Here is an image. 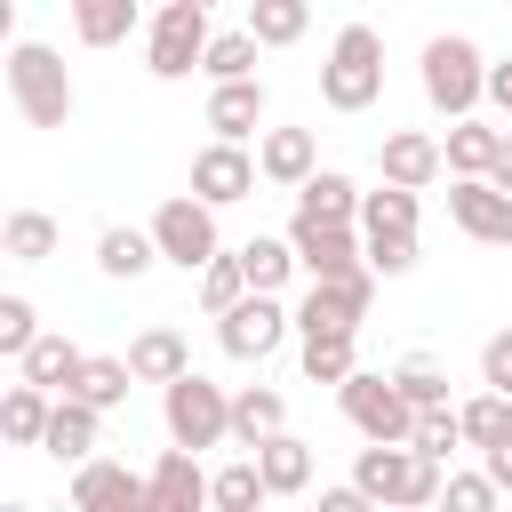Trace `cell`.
Here are the masks:
<instances>
[{
    "label": "cell",
    "mask_w": 512,
    "mask_h": 512,
    "mask_svg": "<svg viewBox=\"0 0 512 512\" xmlns=\"http://www.w3.org/2000/svg\"><path fill=\"white\" fill-rule=\"evenodd\" d=\"M352 480L376 496V504H400V512H424V504H440V456H424L416 440H368L360 448V464H352Z\"/></svg>",
    "instance_id": "cell-1"
},
{
    "label": "cell",
    "mask_w": 512,
    "mask_h": 512,
    "mask_svg": "<svg viewBox=\"0 0 512 512\" xmlns=\"http://www.w3.org/2000/svg\"><path fill=\"white\" fill-rule=\"evenodd\" d=\"M384 96V32L376 24H344L328 40V64H320V104L328 112H368Z\"/></svg>",
    "instance_id": "cell-2"
},
{
    "label": "cell",
    "mask_w": 512,
    "mask_h": 512,
    "mask_svg": "<svg viewBox=\"0 0 512 512\" xmlns=\"http://www.w3.org/2000/svg\"><path fill=\"white\" fill-rule=\"evenodd\" d=\"M8 104L24 128H64L72 120V72L48 40H16L8 48Z\"/></svg>",
    "instance_id": "cell-3"
},
{
    "label": "cell",
    "mask_w": 512,
    "mask_h": 512,
    "mask_svg": "<svg viewBox=\"0 0 512 512\" xmlns=\"http://www.w3.org/2000/svg\"><path fill=\"white\" fill-rule=\"evenodd\" d=\"M416 80H424V104H432V112L464 120V112L488 96V56H480V40H464V32H432Z\"/></svg>",
    "instance_id": "cell-4"
},
{
    "label": "cell",
    "mask_w": 512,
    "mask_h": 512,
    "mask_svg": "<svg viewBox=\"0 0 512 512\" xmlns=\"http://www.w3.org/2000/svg\"><path fill=\"white\" fill-rule=\"evenodd\" d=\"M160 424H168L176 448H224L232 440V392L208 384L200 368H184V376L160 384Z\"/></svg>",
    "instance_id": "cell-5"
},
{
    "label": "cell",
    "mask_w": 512,
    "mask_h": 512,
    "mask_svg": "<svg viewBox=\"0 0 512 512\" xmlns=\"http://www.w3.org/2000/svg\"><path fill=\"white\" fill-rule=\"evenodd\" d=\"M208 8L200 0H160L152 8V32H144V72L152 80H192L200 56H208Z\"/></svg>",
    "instance_id": "cell-6"
},
{
    "label": "cell",
    "mask_w": 512,
    "mask_h": 512,
    "mask_svg": "<svg viewBox=\"0 0 512 512\" xmlns=\"http://www.w3.org/2000/svg\"><path fill=\"white\" fill-rule=\"evenodd\" d=\"M152 240H160V264L200 272L208 256H224V240H216V200H200V192L160 200V208H152Z\"/></svg>",
    "instance_id": "cell-7"
},
{
    "label": "cell",
    "mask_w": 512,
    "mask_h": 512,
    "mask_svg": "<svg viewBox=\"0 0 512 512\" xmlns=\"http://www.w3.org/2000/svg\"><path fill=\"white\" fill-rule=\"evenodd\" d=\"M336 408H344V424H352L360 440H408V432H416L408 392H400L392 376H376V368H352V376L336 384Z\"/></svg>",
    "instance_id": "cell-8"
},
{
    "label": "cell",
    "mask_w": 512,
    "mask_h": 512,
    "mask_svg": "<svg viewBox=\"0 0 512 512\" xmlns=\"http://www.w3.org/2000/svg\"><path fill=\"white\" fill-rule=\"evenodd\" d=\"M288 328H296V312L280 304V288H248L232 312H216V344L232 360H272L288 344Z\"/></svg>",
    "instance_id": "cell-9"
},
{
    "label": "cell",
    "mask_w": 512,
    "mask_h": 512,
    "mask_svg": "<svg viewBox=\"0 0 512 512\" xmlns=\"http://www.w3.org/2000/svg\"><path fill=\"white\" fill-rule=\"evenodd\" d=\"M368 296H376V264H352V272H328V280H312V288H304V304H296V336H320V328H344V336H360V320H368Z\"/></svg>",
    "instance_id": "cell-10"
},
{
    "label": "cell",
    "mask_w": 512,
    "mask_h": 512,
    "mask_svg": "<svg viewBox=\"0 0 512 512\" xmlns=\"http://www.w3.org/2000/svg\"><path fill=\"white\" fill-rule=\"evenodd\" d=\"M448 224L480 248H512V192L496 176H456L448 184Z\"/></svg>",
    "instance_id": "cell-11"
},
{
    "label": "cell",
    "mask_w": 512,
    "mask_h": 512,
    "mask_svg": "<svg viewBox=\"0 0 512 512\" xmlns=\"http://www.w3.org/2000/svg\"><path fill=\"white\" fill-rule=\"evenodd\" d=\"M288 240H296V256H304V272H312V280L368 264V232H360L352 216H296V224H288Z\"/></svg>",
    "instance_id": "cell-12"
},
{
    "label": "cell",
    "mask_w": 512,
    "mask_h": 512,
    "mask_svg": "<svg viewBox=\"0 0 512 512\" xmlns=\"http://www.w3.org/2000/svg\"><path fill=\"white\" fill-rule=\"evenodd\" d=\"M72 512H152V480L112 456H88L72 464Z\"/></svg>",
    "instance_id": "cell-13"
},
{
    "label": "cell",
    "mask_w": 512,
    "mask_h": 512,
    "mask_svg": "<svg viewBox=\"0 0 512 512\" xmlns=\"http://www.w3.org/2000/svg\"><path fill=\"white\" fill-rule=\"evenodd\" d=\"M256 176H264V168H256V152H240L232 136H216V144H200V152H192V192H200V200H216V208L248 200V192H256Z\"/></svg>",
    "instance_id": "cell-14"
},
{
    "label": "cell",
    "mask_w": 512,
    "mask_h": 512,
    "mask_svg": "<svg viewBox=\"0 0 512 512\" xmlns=\"http://www.w3.org/2000/svg\"><path fill=\"white\" fill-rule=\"evenodd\" d=\"M376 168H384V184L432 192V184H440V168H448V152H440V136H424V128H392V136H384V152H376Z\"/></svg>",
    "instance_id": "cell-15"
},
{
    "label": "cell",
    "mask_w": 512,
    "mask_h": 512,
    "mask_svg": "<svg viewBox=\"0 0 512 512\" xmlns=\"http://www.w3.org/2000/svg\"><path fill=\"white\" fill-rule=\"evenodd\" d=\"M96 432H104V408H96V400H80V392H56L40 448H48L56 464H88V456H96Z\"/></svg>",
    "instance_id": "cell-16"
},
{
    "label": "cell",
    "mask_w": 512,
    "mask_h": 512,
    "mask_svg": "<svg viewBox=\"0 0 512 512\" xmlns=\"http://www.w3.org/2000/svg\"><path fill=\"white\" fill-rule=\"evenodd\" d=\"M152 480V512H200L208 504V472H200V448H160V464L144 472Z\"/></svg>",
    "instance_id": "cell-17"
},
{
    "label": "cell",
    "mask_w": 512,
    "mask_h": 512,
    "mask_svg": "<svg viewBox=\"0 0 512 512\" xmlns=\"http://www.w3.org/2000/svg\"><path fill=\"white\" fill-rule=\"evenodd\" d=\"M256 168H264V184H304L312 168H320V144H312V128H264L256 136Z\"/></svg>",
    "instance_id": "cell-18"
},
{
    "label": "cell",
    "mask_w": 512,
    "mask_h": 512,
    "mask_svg": "<svg viewBox=\"0 0 512 512\" xmlns=\"http://www.w3.org/2000/svg\"><path fill=\"white\" fill-rule=\"evenodd\" d=\"M264 104H272V96H264V80H256V72H248V80H216V88H208V128L240 144V136H256Z\"/></svg>",
    "instance_id": "cell-19"
},
{
    "label": "cell",
    "mask_w": 512,
    "mask_h": 512,
    "mask_svg": "<svg viewBox=\"0 0 512 512\" xmlns=\"http://www.w3.org/2000/svg\"><path fill=\"white\" fill-rule=\"evenodd\" d=\"M80 368H88V352H80L64 328H40V336H32V352L16 360V376L48 384V392H72V384H80Z\"/></svg>",
    "instance_id": "cell-20"
},
{
    "label": "cell",
    "mask_w": 512,
    "mask_h": 512,
    "mask_svg": "<svg viewBox=\"0 0 512 512\" xmlns=\"http://www.w3.org/2000/svg\"><path fill=\"white\" fill-rule=\"evenodd\" d=\"M48 408H56V392H48V384H32V376H16V384L0 392V440H8V448H40Z\"/></svg>",
    "instance_id": "cell-21"
},
{
    "label": "cell",
    "mask_w": 512,
    "mask_h": 512,
    "mask_svg": "<svg viewBox=\"0 0 512 512\" xmlns=\"http://www.w3.org/2000/svg\"><path fill=\"white\" fill-rule=\"evenodd\" d=\"M160 264V240L152 232H136V224H104L96 232V272L104 280H144Z\"/></svg>",
    "instance_id": "cell-22"
},
{
    "label": "cell",
    "mask_w": 512,
    "mask_h": 512,
    "mask_svg": "<svg viewBox=\"0 0 512 512\" xmlns=\"http://www.w3.org/2000/svg\"><path fill=\"white\" fill-rule=\"evenodd\" d=\"M280 424H288V400H280L272 384H240V392H232V440H240V448H264Z\"/></svg>",
    "instance_id": "cell-23"
},
{
    "label": "cell",
    "mask_w": 512,
    "mask_h": 512,
    "mask_svg": "<svg viewBox=\"0 0 512 512\" xmlns=\"http://www.w3.org/2000/svg\"><path fill=\"white\" fill-rule=\"evenodd\" d=\"M496 144H504V128H488V120H472V112L448 120V144H440V152H448V176H488V168H496Z\"/></svg>",
    "instance_id": "cell-24"
},
{
    "label": "cell",
    "mask_w": 512,
    "mask_h": 512,
    "mask_svg": "<svg viewBox=\"0 0 512 512\" xmlns=\"http://www.w3.org/2000/svg\"><path fill=\"white\" fill-rule=\"evenodd\" d=\"M128 368H136V384H168V376L192 368V344H184L176 328H144V336L128 344Z\"/></svg>",
    "instance_id": "cell-25"
},
{
    "label": "cell",
    "mask_w": 512,
    "mask_h": 512,
    "mask_svg": "<svg viewBox=\"0 0 512 512\" xmlns=\"http://www.w3.org/2000/svg\"><path fill=\"white\" fill-rule=\"evenodd\" d=\"M256 464H264L272 496H304V488H312V448H304V440H296L288 424H280V432H272V440L256 448Z\"/></svg>",
    "instance_id": "cell-26"
},
{
    "label": "cell",
    "mask_w": 512,
    "mask_h": 512,
    "mask_svg": "<svg viewBox=\"0 0 512 512\" xmlns=\"http://www.w3.org/2000/svg\"><path fill=\"white\" fill-rule=\"evenodd\" d=\"M64 8H72L80 48H120L136 32V0H64Z\"/></svg>",
    "instance_id": "cell-27"
},
{
    "label": "cell",
    "mask_w": 512,
    "mask_h": 512,
    "mask_svg": "<svg viewBox=\"0 0 512 512\" xmlns=\"http://www.w3.org/2000/svg\"><path fill=\"white\" fill-rule=\"evenodd\" d=\"M296 216H352V224H360V184H352L344 168H312V176L296 184Z\"/></svg>",
    "instance_id": "cell-28"
},
{
    "label": "cell",
    "mask_w": 512,
    "mask_h": 512,
    "mask_svg": "<svg viewBox=\"0 0 512 512\" xmlns=\"http://www.w3.org/2000/svg\"><path fill=\"white\" fill-rule=\"evenodd\" d=\"M208 504H216V512H256V504H272V480H264L256 448H248L240 464H224V472L208 480Z\"/></svg>",
    "instance_id": "cell-29"
},
{
    "label": "cell",
    "mask_w": 512,
    "mask_h": 512,
    "mask_svg": "<svg viewBox=\"0 0 512 512\" xmlns=\"http://www.w3.org/2000/svg\"><path fill=\"white\" fill-rule=\"evenodd\" d=\"M240 264H248V288H288V272H304V256H296V240L280 232H256V240H240Z\"/></svg>",
    "instance_id": "cell-30"
},
{
    "label": "cell",
    "mask_w": 512,
    "mask_h": 512,
    "mask_svg": "<svg viewBox=\"0 0 512 512\" xmlns=\"http://www.w3.org/2000/svg\"><path fill=\"white\" fill-rule=\"evenodd\" d=\"M56 240H64V232H56V216H40V208H16V216L0 224V248H8L16 264H48Z\"/></svg>",
    "instance_id": "cell-31"
},
{
    "label": "cell",
    "mask_w": 512,
    "mask_h": 512,
    "mask_svg": "<svg viewBox=\"0 0 512 512\" xmlns=\"http://www.w3.org/2000/svg\"><path fill=\"white\" fill-rule=\"evenodd\" d=\"M352 368H360V352H352V336H344V328L304 336V384H344Z\"/></svg>",
    "instance_id": "cell-32"
},
{
    "label": "cell",
    "mask_w": 512,
    "mask_h": 512,
    "mask_svg": "<svg viewBox=\"0 0 512 512\" xmlns=\"http://www.w3.org/2000/svg\"><path fill=\"white\" fill-rule=\"evenodd\" d=\"M304 24H312V8H304V0H248V32H256L264 48H296V40H304Z\"/></svg>",
    "instance_id": "cell-33"
},
{
    "label": "cell",
    "mask_w": 512,
    "mask_h": 512,
    "mask_svg": "<svg viewBox=\"0 0 512 512\" xmlns=\"http://www.w3.org/2000/svg\"><path fill=\"white\" fill-rule=\"evenodd\" d=\"M456 416H464V448H496V440L512 432V392H496V384H488V392H480V400H464Z\"/></svg>",
    "instance_id": "cell-34"
},
{
    "label": "cell",
    "mask_w": 512,
    "mask_h": 512,
    "mask_svg": "<svg viewBox=\"0 0 512 512\" xmlns=\"http://www.w3.org/2000/svg\"><path fill=\"white\" fill-rule=\"evenodd\" d=\"M256 48H264V40H256L248 24H240V32H216L208 56H200V72H208V80H248V72H256Z\"/></svg>",
    "instance_id": "cell-35"
},
{
    "label": "cell",
    "mask_w": 512,
    "mask_h": 512,
    "mask_svg": "<svg viewBox=\"0 0 512 512\" xmlns=\"http://www.w3.org/2000/svg\"><path fill=\"white\" fill-rule=\"evenodd\" d=\"M360 232H368V264H376V280L416 272V232H408V224H360Z\"/></svg>",
    "instance_id": "cell-36"
},
{
    "label": "cell",
    "mask_w": 512,
    "mask_h": 512,
    "mask_svg": "<svg viewBox=\"0 0 512 512\" xmlns=\"http://www.w3.org/2000/svg\"><path fill=\"white\" fill-rule=\"evenodd\" d=\"M192 280H200V304H208V312H232V304L248 296V264H240V248H232V256H208Z\"/></svg>",
    "instance_id": "cell-37"
},
{
    "label": "cell",
    "mask_w": 512,
    "mask_h": 512,
    "mask_svg": "<svg viewBox=\"0 0 512 512\" xmlns=\"http://www.w3.org/2000/svg\"><path fill=\"white\" fill-rule=\"evenodd\" d=\"M128 384H136V368H128V360H104V352H88V368H80V384H72V392H80V400H96V408L112 416V408L128 400Z\"/></svg>",
    "instance_id": "cell-38"
},
{
    "label": "cell",
    "mask_w": 512,
    "mask_h": 512,
    "mask_svg": "<svg viewBox=\"0 0 512 512\" xmlns=\"http://www.w3.org/2000/svg\"><path fill=\"white\" fill-rule=\"evenodd\" d=\"M392 384L408 392V408H440V400H448V368H440V360H424V352H408V360L392 368Z\"/></svg>",
    "instance_id": "cell-39"
},
{
    "label": "cell",
    "mask_w": 512,
    "mask_h": 512,
    "mask_svg": "<svg viewBox=\"0 0 512 512\" xmlns=\"http://www.w3.org/2000/svg\"><path fill=\"white\" fill-rule=\"evenodd\" d=\"M408 440H416L424 456H440V464H448V456L464 448V416H456L448 400H440V408H416V432H408Z\"/></svg>",
    "instance_id": "cell-40"
},
{
    "label": "cell",
    "mask_w": 512,
    "mask_h": 512,
    "mask_svg": "<svg viewBox=\"0 0 512 512\" xmlns=\"http://www.w3.org/2000/svg\"><path fill=\"white\" fill-rule=\"evenodd\" d=\"M32 336H40V312H32V296H16V288H8V296H0V352H8V360H24V352H32Z\"/></svg>",
    "instance_id": "cell-41"
},
{
    "label": "cell",
    "mask_w": 512,
    "mask_h": 512,
    "mask_svg": "<svg viewBox=\"0 0 512 512\" xmlns=\"http://www.w3.org/2000/svg\"><path fill=\"white\" fill-rule=\"evenodd\" d=\"M416 216H424V208H416V192H408V184L360 192V224H408V232H416Z\"/></svg>",
    "instance_id": "cell-42"
},
{
    "label": "cell",
    "mask_w": 512,
    "mask_h": 512,
    "mask_svg": "<svg viewBox=\"0 0 512 512\" xmlns=\"http://www.w3.org/2000/svg\"><path fill=\"white\" fill-rule=\"evenodd\" d=\"M440 496H448L456 512H488V504H496L504 488H496V472L480 464V472H448V488H440Z\"/></svg>",
    "instance_id": "cell-43"
},
{
    "label": "cell",
    "mask_w": 512,
    "mask_h": 512,
    "mask_svg": "<svg viewBox=\"0 0 512 512\" xmlns=\"http://www.w3.org/2000/svg\"><path fill=\"white\" fill-rule=\"evenodd\" d=\"M480 384H496V392H512V328H496V336L480 344Z\"/></svg>",
    "instance_id": "cell-44"
},
{
    "label": "cell",
    "mask_w": 512,
    "mask_h": 512,
    "mask_svg": "<svg viewBox=\"0 0 512 512\" xmlns=\"http://www.w3.org/2000/svg\"><path fill=\"white\" fill-rule=\"evenodd\" d=\"M480 464H488V472H496V488H504V496H512V432H504V440H496V448H480Z\"/></svg>",
    "instance_id": "cell-45"
},
{
    "label": "cell",
    "mask_w": 512,
    "mask_h": 512,
    "mask_svg": "<svg viewBox=\"0 0 512 512\" xmlns=\"http://www.w3.org/2000/svg\"><path fill=\"white\" fill-rule=\"evenodd\" d=\"M488 104L512 120V56H504V64H488Z\"/></svg>",
    "instance_id": "cell-46"
},
{
    "label": "cell",
    "mask_w": 512,
    "mask_h": 512,
    "mask_svg": "<svg viewBox=\"0 0 512 512\" xmlns=\"http://www.w3.org/2000/svg\"><path fill=\"white\" fill-rule=\"evenodd\" d=\"M488 176H496V184L512 192V128H504V144H496V168H488Z\"/></svg>",
    "instance_id": "cell-47"
},
{
    "label": "cell",
    "mask_w": 512,
    "mask_h": 512,
    "mask_svg": "<svg viewBox=\"0 0 512 512\" xmlns=\"http://www.w3.org/2000/svg\"><path fill=\"white\" fill-rule=\"evenodd\" d=\"M200 8H216V0H200Z\"/></svg>",
    "instance_id": "cell-48"
}]
</instances>
